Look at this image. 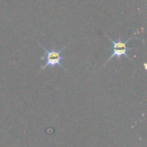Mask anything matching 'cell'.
<instances>
[{
	"label": "cell",
	"mask_w": 147,
	"mask_h": 147,
	"mask_svg": "<svg viewBox=\"0 0 147 147\" xmlns=\"http://www.w3.org/2000/svg\"><path fill=\"white\" fill-rule=\"evenodd\" d=\"M136 33H134L133 35L131 36L130 37H129V38H128L126 41H122L121 38V35L119 34V38H118L117 41H114V40H112V39L111 38V37H109L107 34H106V33H105V35H106V37L109 38V41L111 42L112 45L111 46V47L108 48V50H110V51L111 52V55L110 57H109V59L106 60V63L103 64V66H104L106 63H109L111 60H112V59L114 58V57H116V59H117V60L120 62L121 59V57H123V56L126 57L128 59H129V60H130L131 61L134 63V64H135V63L133 62V60L131 59V57H129L127 54V53L129 50H134L135 48H134V47H128L127 44H128V42H129L130 41L132 38H133L134 36L136 35Z\"/></svg>",
	"instance_id": "cell-1"
},
{
	"label": "cell",
	"mask_w": 147,
	"mask_h": 147,
	"mask_svg": "<svg viewBox=\"0 0 147 147\" xmlns=\"http://www.w3.org/2000/svg\"><path fill=\"white\" fill-rule=\"evenodd\" d=\"M38 43L40 44V45L41 46L42 48L45 50V55L41 56V57H40L39 58H40V60H45V65L42 66L41 69H40V70L39 71L38 73H40V72L44 70L47 67H54L56 65H59L60 67H61L63 70L67 71V69L65 68V67L63 65V64H62V60H64L65 57L61 55V53H63V50L65 49V47H63L62 48L59 49V50H56V49L55 48L52 49V50H47V49H46L41 43L39 42Z\"/></svg>",
	"instance_id": "cell-2"
}]
</instances>
